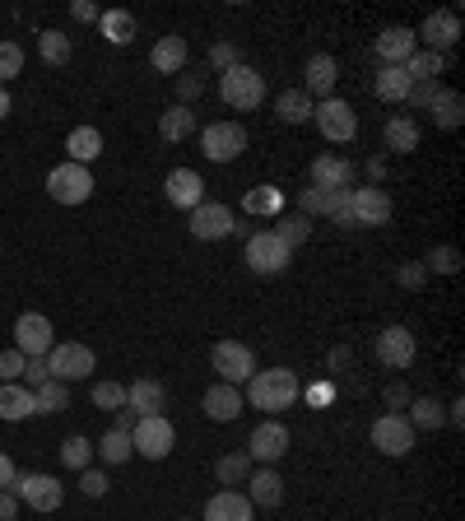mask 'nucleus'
Here are the masks:
<instances>
[{"label": "nucleus", "mask_w": 465, "mask_h": 521, "mask_svg": "<svg viewBox=\"0 0 465 521\" xmlns=\"http://www.w3.org/2000/svg\"><path fill=\"white\" fill-rule=\"evenodd\" d=\"M293 261V252L284 247V242L270 233V228H261V233H247V266L256 270V275H284Z\"/></svg>", "instance_id": "nucleus-10"}, {"label": "nucleus", "mask_w": 465, "mask_h": 521, "mask_svg": "<svg viewBox=\"0 0 465 521\" xmlns=\"http://www.w3.org/2000/svg\"><path fill=\"white\" fill-rule=\"evenodd\" d=\"M424 112L433 117L438 131H456V126L465 121V98L456 94V89H447V84H438V94H433V103H428Z\"/></svg>", "instance_id": "nucleus-24"}, {"label": "nucleus", "mask_w": 465, "mask_h": 521, "mask_svg": "<svg viewBox=\"0 0 465 521\" xmlns=\"http://www.w3.org/2000/svg\"><path fill=\"white\" fill-rule=\"evenodd\" d=\"M163 196L177 205V210H196L200 201H205V182H200L196 168H173V173L163 177Z\"/></svg>", "instance_id": "nucleus-19"}, {"label": "nucleus", "mask_w": 465, "mask_h": 521, "mask_svg": "<svg viewBox=\"0 0 465 521\" xmlns=\"http://www.w3.org/2000/svg\"><path fill=\"white\" fill-rule=\"evenodd\" d=\"M372 354H377V363H382V368H391V373H405V368L414 363V354H419V345H414V331H410V326H386V331L377 335Z\"/></svg>", "instance_id": "nucleus-12"}, {"label": "nucleus", "mask_w": 465, "mask_h": 521, "mask_svg": "<svg viewBox=\"0 0 465 521\" xmlns=\"http://www.w3.org/2000/svg\"><path fill=\"white\" fill-rule=\"evenodd\" d=\"M66 154H70V163H84V168H89V163L103 154V131H93V126H75L70 140H66Z\"/></svg>", "instance_id": "nucleus-32"}, {"label": "nucleus", "mask_w": 465, "mask_h": 521, "mask_svg": "<svg viewBox=\"0 0 465 521\" xmlns=\"http://www.w3.org/2000/svg\"><path fill=\"white\" fill-rule=\"evenodd\" d=\"M368 177H372V187L386 177V159H382V154H377V159H368Z\"/></svg>", "instance_id": "nucleus-62"}, {"label": "nucleus", "mask_w": 465, "mask_h": 521, "mask_svg": "<svg viewBox=\"0 0 465 521\" xmlns=\"http://www.w3.org/2000/svg\"><path fill=\"white\" fill-rule=\"evenodd\" d=\"M10 117V94H5V84H0V121Z\"/></svg>", "instance_id": "nucleus-63"}, {"label": "nucleus", "mask_w": 465, "mask_h": 521, "mask_svg": "<svg viewBox=\"0 0 465 521\" xmlns=\"http://www.w3.org/2000/svg\"><path fill=\"white\" fill-rule=\"evenodd\" d=\"M93 456H103V466H126L135 456V447H131V433H121V428H107L103 433V442L93 447Z\"/></svg>", "instance_id": "nucleus-36"}, {"label": "nucleus", "mask_w": 465, "mask_h": 521, "mask_svg": "<svg viewBox=\"0 0 465 521\" xmlns=\"http://www.w3.org/2000/svg\"><path fill=\"white\" fill-rule=\"evenodd\" d=\"M312 121H317V131L331 140V145H349L354 135H359V117H354V107L345 98H321L312 103Z\"/></svg>", "instance_id": "nucleus-4"}, {"label": "nucleus", "mask_w": 465, "mask_h": 521, "mask_svg": "<svg viewBox=\"0 0 465 521\" xmlns=\"http://www.w3.org/2000/svg\"><path fill=\"white\" fill-rule=\"evenodd\" d=\"M372 52H377V61H382V66H405V61L419 52L414 28H405V24L382 28V33H377V42H372Z\"/></svg>", "instance_id": "nucleus-18"}, {"label": "nucleus", "mask_w": 465, "mask_h": 521, "mask_svg": "<svg viewBox=\"0 0 465 521\" xmlns=\"http://www.w3.org/2000/svg\"><path fill=\"white\" fill-rule=\"evenodd\" d=\"M200 521H252V498L238 494V489H219L205 503V517Z\"/></svg>", "instance_id": "nucleus-25"}, {"label": "nucleus", "mask_w": 465, "mask_h": 521, "mask_svg": "<svg viewBox=\"0 0 465 521\" xmlns=\"http://www.w3.org/2000/svg\"><path fill=\"white\" fill-rule=\"evenodd\" d=\"M186 61H191V47H186L182 33H168V38H159V42H154V52H149V66L159 70V75H173V80L186 70Z\"/></svg>", "instance_id": "nucleus-22"}, {"label": "nucleus", "mask_w": 465, "mask_h": 521, "mask_svg": "<svg viewBox=\"0 0 465 521\" xmlns=\"http://www.w3.org/2000/svg\"><path fill=\"white\" fill-rule=\"evenodd\" d=\"M210 66L214 70H219V75H224V70H233V66H242V47H238V42H214V47H210Z\"/></svg>", "instance_id": "nucleus-47"}, {"label": "nucleus", "mask_w": 465, "mask_h": 521, "mask_svg": "<svg viewBox=\"0 0 465 521\" xmlns=\"http://www.w3.org/2000/svg\"><path fill=\"white\" fill-rule=\"evenodd\" d=\"M219 98H224L233 112H256V107L266 103V75L242 61V66L219 75Z\"/></svg>", "instance_id": "nucleus-2"}, {"label": "nucleus", "mask_w": 465, "mask_h": 521, "mask_svg": "<svg viewBox=\"0 0 465 521\" xmlns=\"http://www.w3.org/2000/svg\"><path fill=\"white\" fill-rule=\"evenodd\" d=\"M247 498H252V508H279L284 503V480L270 466L252 470L247 475Z\"/></svg>", "instance_id": "nucleus-27"}, {"label": "nucleus", "mask_w": 465, "mask_h": 521, "mask_svg": "<svg viewBox=\"0 0 465 521\" xmlns=\"http://www.w3.org/2000/svg\"><path fill=\"white\" fill-rule=\"evenodd\" d=\"M47 377H56V382H84V377H93V349L75 345V340L52 345L47 349Z\"/></svg>", "instance_id": "nucleus-9"}, {"label": "nucleus", "mask_w": 465, "mask_h": 521, "mask_svg": "<svg viewBox=\"0 0 465 521\" xmlns=\"http://www.w3.org/2000/svg\"><path fill=\"white\" fill-rule=\"evenodd\" d=\"M247 396H252L256 410H266L275 419L279 410H293V401H298V377L289 368H256L252 382H247Z\"/></svg>", "instance_id": "nucleus-1"}, {"label": "nucleus", "mask_w": 465, "mask_h": 521, "mask_svg": "<svg viewBox=\"0 0 465 521\" xmlns=\"http://www.w3.org/2000/svg\"><path fill=\"white\" fill-rule=\"evenodd\" d=\"M368 438H372V447H377L382 456H410L419 433L410 428V419H405V415H391V410H386L382 419H372Z\"/></svg>", "instance_id": "nucleus-11"}, {"label": "nucleus", "mask_w": 465, "mask_h": 521, "mask_svg": "<svg viewBox=\"0 0 465 521\" xmlns=\"http://www.w3.org/2000/svg\"><path fill=\"white\" fill-rule=\"evenodd\" d=\"M126 410H135V415H163V382H154V377H135L131 387H126Z\"/></svg>", "instance_id": "nucleus-28"}, {"label": "nucleus", "mask_w": 465, "mask_h": 521, "mask_svg": "<svg viewBox=\"0 0 465 521\" xmlns=\"http://www.w3.org/2000/svg\"><path fill=\"white\" fill-rule=\"evenodd\" d=\"M210 368L219 373V382L242 387V382H252V373H256V354H252V345H242V340H219V345L210 349Z\"/></svg>", "instance_id": "nucleus-3"}, {"label": "nucleus", "mask_w": 465, "mask_h": 521, "mask_svg": "<svg viewBox=\"0 0 465 521\" xmlns=\"http://www.w3.org/2000/svg\"><path fill=\"white\" fill-rule=\"evenodd\" d=\"M14 475H19V470H14V461H10V456H0V489H10Z\"/></svg>", "instance_id": "nucleus-60"}, {"label": "nucleus", "mask_w": 465, "mask_h": 521, "mask_svg": "<svg viewBox=\"0 0 465 521\" xmlns=\"http://www.w3.org/2000/svg\"><path fill=\"white\" fill-rule=\"evenodd\" d=\"M47 196H52L56 205H84L93 196V173L84 168V163H61V168H52L47 173Z\"/></svg>", "instance_id": "nucleus-6"}, {"label": "nucleus", "mask_w": 465, "mask_h": 521, "mask_svg": "<svg viewBox=\"0 0 465 521\" xmlns=\"http://www.w3.org/2000/svg\"><path fill=\"white\" fill-rule=\"evenodd\" d=\"M52 345H56V331L42 312H24V317L14 321V349H19L24 359H47Z\"/></svg>", "instance_id": "nucleus-13"}, {"label": "nucleus", "mask_w": 465, "mask_h": 521, "mask_svg": "<svg viewBox=\"0 0 465 521\" xmlns=\"http://www.w3.org/2000/svg\"><path fill=\"white\" fill-rule=\"evenodd\" d=\"M410 75H405V66H382L377 70V80H372V94L382 98V103H405L410 98Z\"/></svg>", "instance_id": "nucleus-30"}, {"label": "nucleus", "mask_w": 465, "mask_h": 521, "mask_svg": "<svg viewBox=\"0 0 465 521\" xmlns=\"http://www.w3.org/2000/svg\"><path fill=\"white\" fill-rule=\"evenodd\" d=\"M331 396H335L331 382H317V387H307V401H312V405H331Z\"/></svg>", "instance_id": "nucleus-59"}, {"label": "nucleus", "mask_w": 465, "mask_h": 521, "mask_svg": "<svg viewBox=\"0 0 465 521\" xmlns=\"http://www.w3.org/2000/svg\"><path fill=\"white\" fill-rule=\"evenodd\" d=\"M61 466L66 470H89L93 466V442L84 438V433H75V438L61 442Z\"/></svg>", "instance_id": "nucleus-41"}, {"label": "nucleus", "mask_w": 465, "mask_h": 521, "mask_svg": "<svg viewBox=\"0 0 465 521\" xmlns=\"http://www.w3.org/2000/svg\"><path fill=\"white\" fill-rule=\"evenodd\" d=\"M98 33H103L112 47H126L135 38V14L131 10H103L98 14Z\"/></svg>", "instance_id": "nucleus-33"}, {"label": "nucleus", "mask_w": 465, "mask_h": 521, "mask_svg": "<svg viewBox=\"0 0 465 521\" xmlns=\"http://www.w3.org/2000/svg\"><path fill=\"white\" fill-rule=\"evenodd\" d=\"M405 419H410V428L419 433V428H442V419H447V410H442L433 396H414L410 410H405Z\"/></svg>", "instance_id": "nucleus-37"}, {"label": "nucleus", "mask_w": 465, "mask_h": 521, "mask_svg": "<svg viewBox=\"0 0 465 521\" xmlns=\"http://www.w3.org/2000/svg\"><path fill=\"white\" fill-rule=\"evenodd\" d=\"M247 475H252V456L247 452H228L214 461V480L219 484H247Z\"/></svg>", "instance_id": "nucleus-38"}, {"label": "nucleus", "mask_w": 465, "mask_h": 521, "mask_svg": "<svg viewBox=\"0 0 465 521\" xmlns=\"http://www.w3.org/2000/svg\"><path fill=\"white\" fill-rule=\"evenodd\" d=\"M19 70H24V47L5 38V42H0V84H5V80H14Z\"/></svg>", "instance_id": "nucleus-46"}, {"label": "nucleus", "mask_w": 465, "mask_h": 521, "mask_svg": "<svg viewBox=\"0 0 465 521\" xmlns=\"http://www.w3.org/2000/svg\"><path fill=\"white\" fill-rule=\"evenodd\" d=\"M424 270H438V275H456L461 270V252L456 247H433L424 256Z\"/></svg>", "instance_id": "nucleus-45"}, {"label": "nucleus", "mask_w": 465, "mask_h": 521, "mask_svg": "<svg viewBox=\"0 0 465 521\" xmlns=\"http://www.w3.org/2000/svg\"><path fill=\"white\" fill-rule=\"evenodd\" d=\"M349 363H354V354H349V349H345V345H335V349H331V354H326V368H331V373H345Z\"/></svg>", "instance_id": "nucleus-56"}, {"label": "nucleus", "mask_w": 465, "mask_h": 521, "mask_svg": "<svg viewBox=\"0 0 465 521\" xmlns=\"http://www.w3.org/2000/svg\"><path fill=\"white\" fill-rule=\"evenodd\" d=\"M382 140L391 154H414V149H419V121L400 112V117H391L382 126Z\"/></svg>", "instance_id": "nucleus-29"}, {"label": "nucleus", "mask_w": 465, "mask_h": 521, "mask_svg": "<svg viewBox=\"0 0 465 521\" xmlns=\"http://www.w3.org/2000/svg\"><path fill=\"white\" fill-rule=\"evenodd\" d=\"M270 233H275V238L293 252V247H303V242L312 238V219L298 214V210H293V214H275V228H270Z\"/></svg>", "instance_id": "nucleus-35"}, {"label": "nucleus", "mask_w": 465, "mask_h": 521, "mask_svg": "<svg viewBox=\"0 0 465 521\" xmlns=\"http://www.w3.org/2000/svg\"><path fill=\"white\" fill-rule=\"evenodd\" d=\"M33 396H38V415H61V410H70V391H66V382H56V377H47Z\"/></svg>", "instance_id": "nucleus-39"}, {"label": "nucleus", "mask_w": 465, "mask_h": 521, "mask_svg": "<svg viewBox=\"0 0 465 521\" xmlns=\"http://www.w3.org/2000/svg\"><path fill=\"white\" fill-rule=\"evenodd\" d=\"M247 456L261 461V466H275L289 456V428L279 424V419H266V424L252 428V438H247Z\"/></svg>", "instance_id": "nucleus-16"}, {"label": "nucleus", "mask_w": 465, "mask_h": 521, "mask_svg": "<svg viewBox=\"0 0 465 521\" xmlns=\"http://www.w3.org/2000/svg\"><path fill=\"white\" fill-rule=\"evenodd\" d=\"M10 494L19 498V503H28L33 512H56L61 508V480L56 475H42V470H33V475H14L10 484Z\"/></svg>", "instance_id": "nucleus-8"}, {"label": "nucleus", "mask_w": 465, "mask_h": 521, "mask_svg": "<svg viewBox=\"0 0 465 521\" xmlns=\"http://www.w3.org/2000/svg\"><path fill=\"white\" fill-rule=\"evenodd\" d=\"M242 401H247V396H242L238 387H228V382H214V387L205 391L200 410H205V415H210L214 424H233V419L242 415Z\"/></svg>", "instance_id": "nucleus-23"}, {"label": "nucleus", "mask_w": 465, "mask_h": 521, "mask_svg": "<svg viewBox=\"0 0 465 521\" xmlns=\"http://www.w3.org/2000/svg\"><path fill=\"white\" fill-rule=\"evenodd\" d=\"M456 38H461V19L452 10H433L424 19V28L414 33V42H424V52H438V56L452 52Z\"/></svg>", "instance_id": "nucleus-17"}, {"label": "nucleus", "mask_w": 465, "mask_h": 521, "mask_svg": "<svg viewBox=\"0 0 465 521\" xmlns=\"http://www.w3.org/2000/svg\"><path fill=\"white\" fill-rule=\"evenodd\" d=\"M80 489H84V494H89V498H103L107 494V489H112V480H107V475H103V470H80Z\"/></svg>", "instance_id": "nucleus-52"}, {"label": "nucleus", "mask_w": 465, "mask_h": 521, "mask_svg": "<svg viewBox=\"0 0 465 521\" xmlns=\"http://www.w3.org/2000/svg\"><path fill=\"white\" fill-rule=\"evenodd\" d=\"M135 424H140V415H135V410H117V424H112V428H121V433H131Z\"/></svg>", "instance_id": "nucleus-61"}, {"label": "nucleus", "mask_w": 465, "mask_h": 521, "mask_svg": "<svg viewBox=\"0 0 465 521\" xmlns=\"http://www.w3.org/2000/svg\"><path fill=\"white\" fill-rule=\"evenodd\" d=\"M247 214H279V205H284V196H279V187H256L247 191Z\"/></svg>", "instance_id": "nucleus-44"}, {"label": "nucleus", "mask_w": 465, "mask_h": 521, "mask_svg": "<svg viewBox=\"0 0 465 521\" xmlns=\"http://www.w3.org/2000/svg\"><path fill=\"white\" fill-rule=\"evenodd\" d=\"M38 52H42V61H47V66H66L75 47H70L66 33H56V28H47V33L38 38Z\"/></svg>", "instance_id": "nucleus-42"}, {"label": "nucleus", "mask_w": 465, "mask_h": 521, "mask_svg": "<svg viewBox=\"0 0 465 521\" xmlns=\"http://www.w3.org/2000/svg\"><path fill=\"white\" fill-rule=\"evenodd\" d=\"M335 80H340V61H335V56H326V52H317L303 66V94L317 98V103H321V98H331Z\"/></svg>", "instance_id": "nucleus-20"}, {"label": "nucleus", "mask_w": 465, "mask_h": 521, "mask_svg": "<svg viewBox=\"0 0 465 521\" xmlns=\"http://www.w3.org/2000/svg\"><path fill=\"white\" fill-rule=\"evenodd\" d=\"M191 238L200 242H219V238H233V228H238V219H233V210L219 201H200L196 210H191Z\"/></svg>", "instance_id": "nucleus-15"}, {"label": "nucleus", "mask_w": 465, "mask_h": 521, "mask_svg": "<svg viewBox=\"0 0 465 521\" xmlns=\"http://www.w3.org/2000/svg\"><path fill=\"white\" fill-rule=\"evenodd\" d=\"M382 401H386V410H391V415H405V410H410V401H414V391L405 387V382H386Z\"/></svg>", "instance_id": "nucleus-49"}, {"label": "nucleus", "mask_w": 465, "mask_h": 521, "mask_svg": "<svg viewBox=\"0 0 465 521\" xmlns=\"http://www.w3.org/2000/svg\"><path fill=\"white\" fill-rule=\"evenodd\" d=\"M24 377H28V387L38 391L42 382H47V359H28V368H24Z\"/></svg>", "instance_id": "nucleus-57"}, {"label": "nucleus", "mask_w": 465, "mask_h": 521, "mask_svg": "<svg viewBox=\"0 0 465 521\" xmlns=\"http://www.w3.org/2000/svg\"><path fill=\"white\" fill-rule=\"evenodd\" d=\"M14 517H19V498L10 489H0V521H14Z\"/></svg>", "instance_id": "nucleus-58"}, {"label": "nucleus", "mask_w": 465, "mask_h": 521, "mask_svg": "<svg viewBox=\"0 0 465 521\" xmlns=\"http://www.w3.org/2000/svg\"><path fill=\"white\" fill-rule=\"evenodd\" d=\"M359 177V163L340 159V154H317L312 159V187H354Z\"/></svg>", "instance_id": "nucleus-21"}, {"label": "nucleus", "mask_w": 465, "mask_h": 521, "mask_svg": "<svg viewBox=\"0 0 465 521\" xmlns=\"http://www.w3.org/2000/svg\"><path fill=\"white\" fill-rule=\"evenodd\" d=\"M200 94H205V75H196V70H182V75H177V98H182V107H191Z\"/></svg>", "instance_id": "nucleus-48"}, {"label": "nucleus", "mask_w": 465, "mask_h": 521, "mask_svg": "<svg viewBox=\"0 0 465 521\" xmlns=\"http://www.w3.org/2000/svg\"><path fill=\"white\" fill-rule=\"evenodd\" d=\"M433 94H438V80H414L405 103H410V107H428V103H433Z\"/></svg>", "instance_id": "nucleus-53"}, {"label": "nucleus", "mask_w": 465, "mask_h": 521, "mask_svg": "<svg viewBox=\"0 0 465 521\" xmlns=\"http://www.w3.org/2000/svg\"><path fill=\"white\" fill-rule=\"evenodd\" d=\"M70 14H75V19H80V24H98V5H93V0H75V5H70Z\"/></svg>", "instance_id": "nucleus-55"}, {"label": "nucleus", "mask_w": 465, "mask_h": 521, "mask_svg": "<svg viewBox=\"0 0 465 521\" xmlns=\"http://www.w3.org/2000/svg\"><path fill=\"white\" fill-rule=\"evenodd\" d=\"M159 135L168 140V145H182L186 135H196V112H191V107H182V103H173L159 117Z\"/></svg>", "instance_id": "nucleus-31"}, {"label": "nucleus", "mask_w": 465, "mask_h": 521, "mask_svg": "<svg viewBox=\"0 0 465 521\" xmlns=\"http://www.w3.org/2000/svg\"><path fill=\"white\" fill-rule=\"evenodd\" d=\"M275 117L284 121V126H303V121H312V98H307L303 89H284V94L275 98Z\"/></svg>", "instance_id": "nucleus-34"}, {"label": "nucleus", "mask_w": 465, "mask_h": 521, "mask_svg": "<svg viewBox=\"0 0 465 521\" xmlns=\"http://www.w3.org/2000/svg\"><path fill=\"white\" fill-rule=\"evenodd\" d=\"M93 405L117 415V410H126V387L121 382H93Z\"/></svg>", "instance_id": "nucleus-43"}, {"label": "nucleus", "mask_w": 465, "mask_h": 521, "mask_svg": "<svg viewBox=\"0 0 465 521\" xmlns=\"http://www.w3.org/2000/svg\"><path fill=\"white\" fill-rule=\"evenodd\" d=\"M24 368H28V359L19 354V349H5V354H0V382H19Z\"/></svg>", "instance_id": "nucleus-51"}, {"label": "nucleus", "mask_w": 465, "mask_h": 521, "mask_svg": "<svg viewBox=\"0 0 465 521\" xmlns=\"http://www.w3.org/2000/svg\"><path fill=\"white\" fill-rule=\"evenodd\" d=\"M424 280H428L424 261H400V270H396V284H400V289H424Z\"/></svg>", "instance_id": "nucleus-50"}, {"label": "nucleus", "mask_w": 465, "mask_h": 521, "mask_svg": "<svg viewBox=\"0 0 465 521\" xmlns=\"http://www.w3.org/2000/svg\"><path fill=\"white\" fill-rule=\"evenodd\" d=\"M131 447H135V456H145V461H163V456L177 447V428L163 415H145L131 428Z\"/></svg>", "instance_id": "nucleus-7"}, {"label": "nucleus", "mask_w": 465, "mask_h": 521, "mask_svg": "<svg viewBox=\"0 0 465 521\" xmlns=\"http://www.w3.org/2000/svg\"><path fill=\"white\" fill-rule=\"evenodd\" d=\"M247 149V126L242 121H210L200 131V154L210 163H233Z\"/></svg>", "instance_id": "nucleus-5"}, {"label": "nucleus", "mask_w": 465, "mask_h": 521, "mask_svg": "<svg viewBox=\"0 0 465 521\" xmlns=\"http://www.w3.org/2000/svg\"><path fill=\"white\" fill-rule=\"evenodd\" d=\"M298 214H307V219H312V214H321V191L317 187L298 191Z\"/></svg>", "instance_id": "nucleus-54"}, {"label": "nucleus", "mask_w": 465, "mask_h": 521, "mask_svg": "<svg viewBox=\"0 0 465 521\" xmlns=\"http://www.w3.org/2000/svg\"><path fill=\"white\" fill-rule=\"evenodd\" d=\"M442 70H447V56L424 52V47H419V52L405 61V75H410V80H438Z\"/></svg>", "instance_id": "nucleus-40"}, {"label": "nucleus", "mask_w": 465, "mask_h": 521, "mask_svg": "<svg viewBox=\"0 0 465 521\" xmlns=\"http://www.w3.org/2000/svg\"><path fill=\"white\" fill-rule=\"evenodd\" d=\"M391 196L382 187H354L349 191V214H354V228H382L391 224Z\"/></svg>", "instance_id": "nucleus-14"}, {"label": "nucleus", "mask_w": 465, "mask_h": 521, "mask_svg": "<svg viewBox=\"0 0 465 521\" xmlns=\"http://www.w3.org/2000/svg\"><path fill=\"white\" fill-rule=\"evenodd\" d=\"M28 415H38L33 387H24V382H0V419L14 424V419H28Z\"/></svg>", "instance_id": "nucleus-26"}]
</instances>
